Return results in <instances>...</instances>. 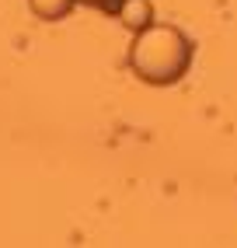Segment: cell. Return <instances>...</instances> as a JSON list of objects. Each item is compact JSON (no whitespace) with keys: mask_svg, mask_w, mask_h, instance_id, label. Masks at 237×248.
I'll return each mask as SVG.
<instances>
[{"mask_svg":"<svg viewBox=\"0 0 237 248\" xmlns=\"http://www.w3.org/2000/svg\"><path fill=\"white\" fill-rule=\"evenodd\" d=\"M118 14H122V21L126 25H133V28H147L150 25V18H154V7L147 4V0H126L122 7H118Z\"/></svg>","mask_w":237,"mask_h":248,"instance_id":"obj_3","label":"cell"},{"mask_svg":"<svg viewBox=\"0 0 237 248\" xmlns=\"http://www.w3.org/2000/svg\"><path fill=\"white\" fill-rule=\"evenodd\" d=\"M28 4H31V11H35V18H42V21H59V18H66V14L74 11L77 0H28Z\"/></svg>","mask_w":237,"mask_h":248,"instance_id":"obj_2","label":"cell"},{"mask_svg":"<svg viewBox=\"0 0 237 248\" xmlns=\"http://www.w3.org/2000/svg\"><path fill=\"white\" fill-rule=\"evenodd\" d=\"M80 4H91V7H101V11H118L126 0H80Z\"/></svg>","mask_w":237,"mask_h":248,"instance_id":"obj_4","label":"cell"},{"mask_svg":"<svg viewBox=\"0 0 237 248\" xmlns=\"http://www.w3.org/2000/svg\"><path fill=\"white\" fill-rule=\"evenodd\" d=\"M192 53H195V46L181 28L150 21L147 28L136 31V39L129 46V67L140 80L164 88V84H175V80H181L189 74Z\"/></svg>","mask_w":237,"mask_h":248,"instance_id":"obj_1","label":"cell"}]
</instances>
